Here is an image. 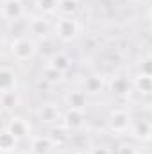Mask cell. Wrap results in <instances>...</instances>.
Masks as SVG:
<instances>
[{
    "instance_id": "1",
    "label": "cell",
    "mask_w": 152,
    "mask_h": 154,
    "mask_svg": "<svg viewBox=\"0 0 152 154\" xmlns=\"http://www.w3.org/2000/svg\"><path fill=\"white\" fill-rule=\"evenodd\" d=\"M36 50L38 48H36L34 38H16L11 43V56H13V59H16L20 63L32 59Z\"/></svg>"
},
{
    "instance_id": "2",
    "label": "cell",
    "mask_w": 152,
    "mask_h": 154,
    "mask_svg": "<svg viewBox=\"0 0 152 154\" xmlns=\"http://www.w3.org/2000/svg\"><path fill=\"white\" fill-rule=\"evenodd\" d=\"M81 27L74 16H61L56 20L54 23V34L61 41H72L74 38H77Z\"/></svg>"
},
{
    "instance_id": "3",
    "label": "cell",
    "mask_w": 152,
    "mask_h": 154,
    "mask_svg": "<svg viewBox=\"0 0 152 154\" xmlns=\"http://www.w3.org/2000/svg\"><path fill=\"white\" fill-rule=\"evenodd\" d=\"M25 14V5L22 0H4L2 2V16L5 22H16Z\"/></svg>"
},
{
    "instance_id": "4",
    "label": "cell",
    "mask_w": 152,
    "mask_h": 154,
    "mask_svg": "<svg viewBox=\"0 0 152 154\" xmlns=\"http://www.w3.org/2000/svg\"><path fill=\"white\" fill-rule=\"evenodd\" d=\"M108 124H109L111 131H114V133H123V131H127L132 125V120H131V115L127 111L114 109L113 113H111V116H109V120H108Z\"/></svg>"
},
{
    "instance_id": "5",
    "label": "cell",
    "mask_w": 152,
    "mask_h": 154,
    "mask_svg": "<svg viewBox=\"0 0 152 154\" xmlns=\"http://www.w3.org/2000/svg\"><path fill=\"white\" fill-rule=\"evenodd\" d=\"M52 31H54V25H50L48 20L43 16H36L29 22V32L34 38H48V34Z\"/></svg>"
},
{
    "instance_id": "6",
    "label": "cell",
    "mask_w": 152,
    "mask_h": 154,
    "mask_svg": "<svg viewBox=\"0 0 152 154\" xmlns=\"http://www.w3.org/2000/svg\"><path fill=\"white\" fill-rule=\"evenodd\" d=\"M132 88V81H129L125 75H114L109 81V90L116 97H125Z\"/></svg>"
},
{
    "instance_id": "7",
    "label": "cell",
    "mask_w": 152,
    "mask_h": 154,
    "mask_svg": "<svg viewBox=\"0 0 152 154\" xmlns=\"http://www.w3.org/2000/svg\"><path fill=\"white\" fill-rule=\"evenodd\" d=\"M5 129L11 131V133L16 136V140H22V138L31 136V125H29V122L23 120V118H13L9 124H5Z\"/></svg>"
},
{
    "instance_id": "8",
    "label": "cell",
    "mask_w": 152,
    "mask_h": 154,
    "mask_svg": "<svg viewBox=\"0 0 152 154\" xmlns=\"http://www.w3.org/2000/svg\"><path fill=\"white\" fill-rule=\"evenodd\" d=\"M66 104L70 109H79L84 111L86 104H88V93L86 90H74L66 95Z\"/></svg>"
},
{
    "instance_id": "9",
    "label": "cell",
    "mask_w": 152,
    "mask_h": 154,
    "mask_svg": "<svg viewBox=\"0 0 152 154\" xmlns=\"http://www.w3.org/2000/svg\"><path fill=\"white\" fill-rule=\"evenodd\" d=\"M65 120V125L68 129H79L84 125V111H79V109H68V113L63 116Z\"/></svg>"
},
{
    "instance_id": "10",
    "label": "cell",
    "mask_w": 152,
    "mask_h": 154,
    "mask_svg": "<svg viewBox=\"0 0 152 154\" xmlns=\"http://www.w3.org/2000/svg\"><path fill=\"white\" fill-rule=\"evenodd\" d=\"M48 66H52V68H56V70H59V72L65 74V72L72 66V61H70V57H68L66 54H63V52H56V54L50 57Z\"/></svg>"
},
{
    "instance_id": "11",
    "label": "cell",
    "mask_w": 152,
    "mask_h": 154,
    "mask_svg": "<svg viewBox=\"0 0 152 154\" xmlns=\"http://www.w3.org/2000/svg\"><path fill=\"white\" fill-rule=\"evenodd\" d=\"M52 149V140L48 136H36L31 142V151L32 154H48Z\"/></svg>"
},
{
    "instance_id": "12",
    "label": "cell",
    "mask_w": 152,
    "mask_h": 154,
    "mask_svg": "<svg viewBox=\"0 0 152 154\" xmlns=\"http://www.w3.org/2000/svg\"><path fill=\"white\" fill-rule=\"evenodd\" d=\"M14 86H16L14 70H11L9 66H4V70H2V93L14 91Z\"/></svg>"
},
{
    "instance_id": "13",
    "label": "cell",
    "mask_w": 152,
    "mask_h": 154,
    "mask_svg": "<svg viewBox=\"0 0 152 154\" xmlns=\"http://www.w3.org/2000/svg\"><path fill=\"white\" fill-rule=\"evenodd\" d=\"M102 88H104L102 77H99V75L86 77V81H84V90H86V93H100Z\"/></svg>"
},
{
    "instance_id": "14",
    "label": "cell",
    "mask_w": 152,
    "mask_h": 154,
    "mask_svg": "<svg viewBox=\"0 0 152 154\" xmlns=\"http://www.w3.org/2000/svg\"><path fill=\"white\" fill-rule=\"evenodd\" d=\"M38 115H39V120H41V122H57L59 111H57L56 106L47 104V106H41V108H39Z\"/></svg>"
},
{
    "instance_id": "15",
    "label": "cell",
    "mask_w": 152,
    "mask_h": 154,
    "mask_svg": "<svg viewBox=\"0 0 152 154\" xmlns=\"http://www.w3.org/2000/svg\"><path fill=\"white\" fill-rule=\"evenodd\" d=\"M150 122H147V120H136V122H132V133L138 136V138H143V140H147L149 136H150Z\"/></svg>"
},
{
    "instance_id": "16",
    "label": "cell",
    "mask_w": 152,
    "mask_h": 154,
    "mask_svg": "<svg viewBox=\"0 0 152 154\" xmlns=\"http://www.w3.org/2000/svg\"><path fill=\"white\" fill-rule=\"evenodd\" d=\"M16 136L11 133V131H7L5 127H4V133H2V151L4 154H9V152H14V147H16Z\"/></svg>"
},
{
    "instance_id": "17",
    "label": "cell",
    "mask_w": 152,
    "mask_h": 154,
    "mask_svg": "<svg viewBox=\"0 0 152 154\" xmlns=\"http://www.w3.org/2000/svg\"><path fill=\"white\" fill-rule=\"evenodd\" d=\"M132 86L138 91H141V93H152V77L138 74V75L134 77V81H132Z\"/></svg>"
},
{
    "instance_id": "18",
    "label": "cell",
    "mask_w": 152,
    "mask_h": 154,
    "mask_svg": "<svg viewBox=\"0 0 152 154\" xmlns=\"http://www.w3.org/2000/svg\"><path fill=\"white\" fill-rule=\"evenodd\" d=\"M59 2L61 0H36V5L41 13L45 14H52L56 11H59Z\"/></svg>"
},
{
    "instance_id": "19",
    "label": "cell",
    "mask_w": 152,
    "mask_h": 154,
    "mask_svg": "<svg viewBox=\"0 0 152 154\" xmlns=\"http://www.w3.org/2000/svg\"><path fill=\"white\" fill-rule=\"evenodd\" d=\"M43 79H45L47 82H50V84H57V82H61V79H63V72H59V70H56V68H52V66L47 65V68H45V72H43Z\"/></svg>"
},
{
    "instance_id": "20",
    "label": "cell",
    "mask_w": 152,
    "mask_h": 154,
    "mask_svg": "<svg viewBox=\"0 0 152 154\" xmlns=\"http://www.w3.org/2000/svg\"><path fill=\"white\" fill-rule=\"evenodd\" d=\"M77 4L79 2H74V0H61L59 2V13L63 16H72L77 11Z\"/></svg>"
},
{
    "instance_id": "21",
    "label": "cell",
    "mask_w": 152,
    "mask_h": 154,
    "mask_svg": "<svg viewBox=\"0 0 152 154\" xmlns=\"http://www.w3.org/2000/svg\"><path fill=\"white\" fill-rule=\"evenodd\" d=\"M138 72L141 75H147V77H152V56H147L141 59L140 66H138Z\"/></svg>"
},
{
    "instance_id": "22",
    "label": "cell",
    "mask_w": 152,
    "mask_h": 154,
    "mask_svg": "<svg viewBox=\"0 0 152 154\" xmlns=\"http://www.w3.org/2000/svg\"><path fill=\"white\" fill-rule=\"evenodd\" d=\"M116 154H136V149H134L132 145H129V143H123V145L118 147Z\"/></svg>"
},
{
    "instance_id": "23",
    "label": "cell",
    "mask_w": 152,
    "mask_h": 154,
    "mask_svg": "<svg viewBox=\"0 0 152 154\" xmlns=\"http://www.w3.org/2000/svg\"><path fill=\"white\" fill-rule=\"evenodd\" d=\"M91 154H111L109 149H106V147H97V149H93Z\"/></svg>"
},
{
    "instance_id": "24",
    "label": "cell",
    "mask_w": 152,
    "mask_h": 154,
    "mask_svg": "<svg viewBox=\"0 0 152 154\" xmlns=\"http://www.w3.org/2000/svg\"><path fill=\"white\" fill-rule=\"evenodd\" d=\"M149 16H150V20H152V7H150V11H149Z\"/></svg>"
},
{
    "instance_id": "25",
    "label": "cell",
    "mask_w": 152,
    "mask_h": 154,
    "mask_svg": "<svg viewBox=\"0 0 152 154\" xmlns=\"http://www.w3.org/2000/svg\"><path fill=\"white\" fill-rule=\"evenodd\" d=\"M149 138H150V140H152V125H150V136H149Z\"/></svg>"
},
{
    "instance_id": "26",
    "label": "cell",
    "mask_w": 152,
    "mask_h": 154,
    "mask_svg": "<svg viewBox=\"0 0 152 154\" xmlns=\"http://www.w3.org/2000/svg\"><path fill=\"white\" fill-rule=\"evenodd\" d=\"M13 154H22V152H13Z\"/></svg>"
},
{
    "instance_id": "27",
    "label": "cell",
    "mask_w": 152,
    "mask_h": 154,
    "mask_svg": "<svg viewBox=\"0 0 152 154\" xmlns=\"http://www.w3.org/2000/svg\"><path fill=\"white\" fill-rule=\"evenodd\" d=\"M74 154H82V152H74Z\"/></svg>"
},
{
    "instance_id": "28",
    "label": "cell",
    "mask_w": 152,
    "mask_h": 154,
    "mask_svg": "<svg viewBox=\"0 0 152 154\" xmlns=\"http://www.w3.org/2000/svg\"><path fill=\"white\" fill-rule=\"evenodd\" d=\"M74 2H79V0H74Z\"/></svg>"
}]
</instances>
